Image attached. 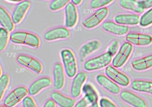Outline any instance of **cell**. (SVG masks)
<instances>
[{"label":"cell","mask_w":152,"mask_h":107,"mask_svg":"<svg viewBox=\"0 0 152 107\" xmlns=\"http://www.w3.org/2000/svg\"><path fill=\"white\" fill-rule=\"evenodd\" d=\"M10 40L14 43L24 45L34 48H37L40 45L39 37L34 33L27 32H15L10 35Z\"/></svg>","instance_id":"obj_1"},{"label":"cell","mask_w":152,"mask_h":107,"mask_svg":"<svg viewBox=\"0 0 152 107\" xmlns=\"http://www.w3.org/2000/svg\"><path fill=\"white\" fill-rule=\"evenodd\" d=\"M112 59V56L106 52L87 60L84 63V68L87 71L100 70L109 65Z\"/></svg>","instance_id":"obj_2"},{"label":"cell","mask_w":152,"mask_h":107,"mask_svg":"<svg viewBox=\"0 0 152 107\" xmlns=\"http://www.w3.org/2000/svg\"><path fill=\"white\" fill-rule=\"evenodd\" d=\"M61 56L66 75L70 78L74 77L77 71V66L72 51L67 48L64 49L61 51Z\"/></svg>","instance_id":"obj_3"},{"label":"cell","mask_w":152,"mask_h":107,"mask_svg":"<svg viewBox=\"0 0 152 107\" xmlns=\"http://www.w3.org/2000/svg\"><path fill=\"white\" fill-rule=\"evenodd\" d=\"M132 51V45L128 42H124L121 46L117 53L115 55L112 61V66L115 68H120L122 67Z\"/></svg>","instance_id":"obj_4"},{"label":"cell","mask_w":152,"mask_h":107,"mask_svg":"<svg viewBox=\"0 0 152 107\" xmlns=\"http://www.w3.org/2000/svg\"><path fill=\"white\" fill-rule=\"evenodd\" d=\"M109 11L106 7L97 9L93 14L83 21V25L87 29H93L100 24L107 17Z\"/></svg>","instance_id":"obj_5"},{"label":"cell","mask_w":152,"mask_h":107,"mask_svg":"<svg viewBox=\"0 0 152 107\" xmlns=\"http://www.w3.org/2000/svg\"><path fill=\"white\" fill-rule=\"evenodd\" d=\"M28 93V90L25 87H17L6 96L4 100V105L7 107H14L23 99Z\"/></svg>","instance_id":"obj_6"},{"label":"cell","mask_w":152,"mask_h":107,"mask_svg":"<svg viewBox=\"0 0 152 107\" xmlns=\"http://www.w3.org/2000/svg\"><path fill=\"white\" fill-rule=\"evenodd\" d=\"M106 75L113 82L121 86H127L130 82L129 77L112 65H107L104 70Z\"/></svg>","instance_id":"obj_7"},{"label":"cell","mask_w":152,"mask_h":107,"mask_svg":"<svg viewBox=\"0 0 152 107\" xmlns=\"http://www.w3.org/2000/svg\"><path fill=\"white\" fill-rule=\"evenodd\" d=\"M16 60L19 64L29 68L37 74L42 71V64L33 57L24 54H20L17 56Z\"/></svg>","instance_id":"obj_8"},{"label":"cell","mask_w":152,"mask_h":107,"mask_svg":"<svg viewBox=\"0 0 152 107\" xmlns=\"http://www.w3.org/2000/svg\"><path fill=\"white\" fill-rule=\"evenodd\" d=\"M125 39L131 44L140 46L149 45L152 42V36L138 33H129L126 34Z\"/></svg>","instance_id":"obj_9"},{"label":"cell","mask_w":152,"mask_h":107,"mask_svg":"<svg viewBox=\"0 0 152 107\" xmlns=\"http://www.w3.org/2000/svg\"><path fill=\"white\" fill-rule=\"evenodd\" d=\"M119 96L124 102L133 107H147L144 99L131 92L123 90L120 92Z\"/></svg>","instance_id":"obj_10"},{"label":"cell","mask_w":152,"mask_h":107,"mask_svg":"<svg viewBox=\"0 0 152 107\" xmlns=\"http://www.w3.org/2000/svg\"><path fill=\"white\" fill-rule=\"evenodd\" d=\"M30 6V2L27 0L20 2L15 6L11 14V18L14 24H18L23 20Z\"/></svg>","instance_id":"obj_11"},{"label":"cell","mask_w":152,"mask_h":107,"mask_svg":"<svg viewBox=\"0 0 152 107\" xmlns=\"http://www.w3.org/2000/svg\"><path fill=\"white\" fill-rule=\"evenodd\" d=\"M69 36V30L64 27H57L49 30L45 33L44 39L47 41H53L66 39Z\"/></svg>","instance_id":"obj_12"},{"label":"cell","mask_w":152,"mask_h":107,"mask_svg":"<svg viewBox=\"0 0 152 107\" xmlns=\"http://www.w3.org/2000/svg\"><path fill=\"white\" fill-rule=\"evenodd\" d=\"M78 13L75 5L69 2L65 7V25L68 28L73 27L77 23Z\"/></svg>","instance_id":"obj_13"},{"label":"cell","mask_w":152,"mask_h":107,"mask_svg":"<svg viewBox=\"0 0 152 107\" xmlns=\"http://www.w3.org/2000/svg\"><path fill=\"white\" fill-rule=\"evenodd\" d=\"M102 28L104 31L116 36L125 35L129 30L127 26L119 24L110 21L104 22L102 24Z\"/></svg>","instance_id":"obj_14"},{"label":"cell","mask_w":152,"mask_h":107,"mask_svg":"<svg viewBox=\"0 0 152 107\" xmlns=\"http://www.w3.org/2000/svg\"><path fill=\"white\" fill-rule=\"evenodd\" d=\"M96 80L100 86L109 92L114 95H117L120 92L119 86L107 76L103 74H98L96 77Z\"/></svg>","instance_id":"obj_15"},{"label":"cell","mask_w":152,"mask_h":107,"mask_svg":"<svg viewBox=\"0 0 152 107\" xmlns=\"http://www.w3.org/2000/svg\"><path fill=\"white\" fill-rule=\"evenodd\" d=\"M87 78V75L84 72H79L74 76L71 86V95L73 97H77L81 93V90L83 84L85 82Z\"/></svg>","instance_id":"obj_16"},{"label":"cell","mask_w":152,"mask_h":107,"mask_svg":"<svg viewBox=\"0 0 152 107\" xmlns=\"http://www.w3.org/2000/svg\"><path fill=\"white\" fill-rule=\"evenodd\" d=\"M51 84V80L47 77H43L34 81L28 88V93L33 96L37 94L42 90L49 87Z\"/></svg>","instance_id":"obj_17"},{"label":"cell","mask_w":152,"mask_h":107,"mask_svg":"<svg viewBox=\"0 0 152 107\" xmlns=\"http://www.w3.org/2000/svg\"><path fill=\"white\" fill-rule=\"evenodd\" d=\"M140 17L136 14H120L114 17L116 23L124 26H135L140 22Z\"/></svg>","instance_id":"obj_18"},{"label":"cell","mask_w":152,"mask_h":107,"mask_svg":"<svg viewBox=\"0 0 152 107\" xmlns=\"http://www.w3.org/2000/svg\"><path fill=\"white\" fill-rule=\"evenodd\" d=\"M53 87L56 90L62 89L64 85L65 77L64 69L60 63H56L53 68Z\"/></svg>","instance_id":"obj_19"},{"label":"cell","mask_w":152,"mask_h":107,"mask_svg":"<svg viewBox=\"0 0 152 107\" xmlns=\"http://www.w3.org/2000/svg\"><path fill=\"white\" fill-rule=\"evenodd\" d=\"M131 66L134 70L138 71L150 69L152 67V54L133 60Z\"/></svg>","instance_id":"obj_20"},{"label":"cell","mask_w":152,"mask_h":107,"mask_svg":"<svg viewBox=\"0 0 152 107\" xmlns=\"http://www.w3.org/2000/svg\"><path fill=\"white\" fill-rule=\"evenodd\" d=\"M51 99L60 107H73L75 100L67 97L58 92H53L50 95Z\"/></svg>","instance_id":"obj_21"},{"label":"cell","mask_w":152,"mask_h":107,"mask_svg":"<svg viewBox=\"0 0 152 107\" xmlns=\"http://www.w3.org/2000/svg\"><path fill=\"white\" fill-rule=\"evenodd\" d=\"M100 46V42L97 40L89 41L84 44L79 51V56L80 59L83 61L88 55L97 51Z\"/></svg>","instance_id":"obj_22"},{"label":"cell","mask_w":152,"mask_h":107,"mask_svg":"<svg viewBox=\"0 0 152 107\" xmlns=\"http://www.w3.org/2000/svg\"><path fill=\"white\" fill-rule=\"evenodd\" d=\"M131 89L138 92L152 95V81L144 80H134L131 83Z\"/></svg>","instance_id":"obj_23"},{"label":"cell","mask_w":152,"mask_h":107,"mask_svg":"<svg viewBox=\"0 0 152 107\" xmlns=\"http://www.w3.org/2000/svg\"><path fill=\"white\" fill-rule=\"evenodd\" d=\"M119 4L121 8L137 14H141L144 10L140 1L137 0H119Z\"/></svg>","instance_id":"obj_24"},{"label":"cell","mask_w":152,"mask_h":107,"mask_svg":"<svg viewBox=\"0 0 152 107\" xmlns=\"http://www.w3.org/2000/svg\"><path fill=\"white\" fill-rule=\"evenodd\" d=\"M0 24L2 27L6 29L8 32H11L14 27V24L12 20L11 17L7 11L0 6Z\"/></svg>","instance_id":"obj_25"},{"label":"cell","mask_w":152,"mask_h":107,"mask_svg":"<svg viewBox=\"0 0 152 107\" xmlns=\"http://www.w3.org/2000/svg\"><path fill=\"white\" fill-rule=\"evenodd\" d=\"M98 99L89 95L85 93V95L82 97L74 106V107H87L88 105L94 102H96Z\"/></svg>","instance_id":"obj_26"},{"label":"cell","mask_w":152,"mask_h":107,"mask_svg":"<svg viewBox=\"0 0 152 107\" xmlns=\"http://www.w3.org/2000/svg\"><path fill=\"white\" fill-rule=\"evenodd\" d=\"M139 24L141 27H147L152 24V7L140 17Z\"/></svg>","instance_id":"obj_27"},{"label":"cell","mask_w":152,"mask_h":107,"mask_svg":"<svg viewBox=\"0 0 152 107\" xmlns=\"http://www.w3.org/2000/svg\"><path fill=\"white\" fill-rule=\"evenodd\" d=\"M9 32L3 27H0V52L3 51L8 43Z\"/></svg>","instance_id":"obj_28"},{"label":"cell","mask_w":152,"mask_h":107,"mask_svg":"<svg viewBox=\"0 0 152 107\" xmlns=\"http://www.w3.org/2000/svg\"><path fill=\"white\" fill-rule=\"evenodd\" d=\"M70 0H53L49 5V8L52 11H58L65 7Z\"/></svg>","instance_id":"obj_29"},{"label":"cell","mask_w":152,"mask_h":107,"mask_svg":"<svg viewBox=\"0 0 152 107\" xmlns=\"http://www.w3.org/2000/svg\"><path fill=\"white\" fill-rule=\"evenodd\" d=\"M10 81L8 74H4L0 76V100L2 98L4 92L6 90Z\"/></svg>","instance_id":"obj_30"},{"label":"cell","mask_w":152,"mask_h":107,"mask_svg":"<svg viewBox=\"0 0 152 107\" xmlns=\"http://www.w3.org/2000/svg\"><path fill=\"white\" fill-rule=\"evenodd\" d=\"M113 0H91L90 3V6L92 9H99L105 7L112 2Z\"/></svg>","instance_id":"obj_31"},{"label":"cell","mask_w":152,"mask_h":107,"mask_svg":"<svg viewBox=\"0 0 152 107\" xmlns=\"http://www.w3.org/2000/svg\"><path fill=\"white\" fill-rule=\"evenodd\" d=\"M119 43L117 40H113L110 44L109 45L107 49V52L109 53L112 56L115 55L117 52L118 51L119 49Z\"/></svg>","instance_id":"obj_32"},{"label":"cell","mask_w":152,"mask_h":107,"mask_svg":"<svg viewBox=\"0 0 152 107\" xmlns=\"http://www.w3.org/2000/svg\"><path fill=\"white\" fill-rule=\"evenodd\" d=\"M23 107H37L33 99L30 96H26L22 100Z\"/></svg>","instance_id":"obj_33"},{"label":"cell","mask_w":152,"mask_h":107,"mask_svg":"<svg viewBox=\"0 0 152 107\" xmlns=\"http://www.w3.org/2000/svg\"><path fill=\"white\" fill-rule=\"evenodd\" d=\"M100 105L101 107H117L113 102L106 97L100 99Z\"/></svg>","instance_id":"obj_34"},{"label":"cell","mask_w":152,"mask_h":107,"mask_svg":"<svg viewBox=\"0 0 152 107\" xmlns=\"http://www.w3.org/2000/svg\"><path fill=\"white\" fill-rule=\"evenodd\" d=\"M140 3L144 9H147L152 7V0H142Z\"/></svg>","instance_id":"obj_35"},{"label":"cell","mask_w":152,"mask_h":107,"mask_svg":"<svg viewBox=\"0 0 152 107\" xmlns=\"http://www.w3.org/2000/svg\"><path fill=\"white\" fill-rule=\"evenodd\" d=\"M43 107H55V104L53 100L49 99L45 102Z\"/></svg>","instance_id":"obj_36"},{"label":"cell","mask_w":152,"mask_h":107,"mask_svg":"<svg viewBox=\"0 0 152 107\" xmlns=\"http://www.w3.org/2000/svg\"><path fill=\"white\" fill-rule=\"evenodd\" d=\"M83 0H71L72 2L75 5H78L81 4Z\"/></svg>","instance_id":"obj_37"},{"label":"cell","mask_w":152,"mask_h":107,"mask_svg":"<svg viewBox=\"0 0 152 107\" xmlns=\"http://www.w3.org/2000/svg\"><path fill=\"white\" fill-rule=\"evenodd\" d=\"M98 106H98V103H97V102H94V103H91V105L89 106L88 107H98Z\"/></svg>","instance_id":"obj_38"},{"label":"cell","mask_w":152,"mask_h":107,"mask_svg":"<svg viewBox=\"0 0 152 107\" xmlns=\"http://www.w3.org/2000/svg\"><path fill=\"white\" fill-rule=\"evenodd\" d=\"M7 1H9L11 2H20L24 1L25 0H7Z\"/></svg>","instance_id":"obj_39"},{"label":"cell","mask_w":152,"mask_h":107,"mask_svg":"<svg viewBox=\"0 0 152 107\" xmlns=\"http://www.w3.org/2000/svg\"><path fill=\"white\" fill-rule=\"evenodd\" d=\"M2 75V70H1V65H0V76Z\"/></svg>","instance_id":"obj_40"},{"label":"cell","mask_w":152,"mask_h":107,"mask_svg":"<svg viewBox=\"0 0 152 107\" xmlns=\"http://www.w3.org/2000/svg\"><path fill=\"white\" fill-rule=\"evenodd\" d=\"M0 107H7L5 106H2V105H0Z\"/></svg>","instance_id":"obj_41"}]
</instances>
